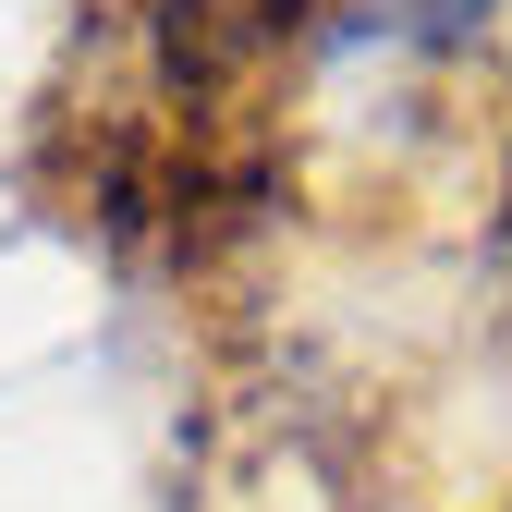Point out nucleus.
<instances>
[{
	"label": "nucleus",
	"mask_w": 512,
	"mask_h": 512,
	"mask_svg": "<svg viewBox=\"0 0 512 512\" xmlns=\"http://www.w3.org/2000/svg\"><path fill=\"white\" fill-rule=\"evenodd\" d=\"M403 25V49H476L488 25H512V0H378Z\"/></svg>",
	"instance_id": "obj_1"
}]
</instances>
